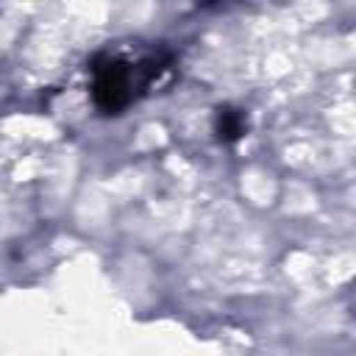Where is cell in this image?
Masks as SVG:
<instances>
[{"mask_svg":"<svg viewBox=\"0 0 356 356\" xmlns=\"http://www.w3.org/2000/svg\"><path fill=\"white\" fill-rule=\"evenodd\" d=\"M136 67L117 56H97L92 61V100L103 114H120L134 100Z\"/></svg>","mask_w":356,"mask_h":356,"instance_id":"obj_1","label":"cell"},{"mask_svg":"<svg viewBox=\"0 0 356 356\" xmlns=\"http://www.w3.org/2000/svg\"><path fill=\"white\" fill-rule=\"evenodd\" d=\"M245 128H248V122H245V114L242 111H236V108H217V122H214V131H217V136L222 139V142H236L242 134H245Z\"/></svg>","mask_w":356,"mask_h":356,"instance_id":"obj_2","label":"cell"}]
</instances>
